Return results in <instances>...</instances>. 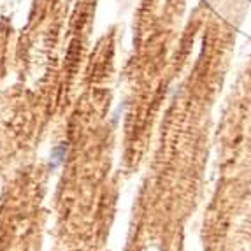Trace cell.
<instances>
[{
    "instance_id": "cell-1",
    "label": "cell",
    "mask_w": 251,
    "mask_h": 251,
    "mask_svg": "<svg viewBox=\"0 0 251 251\" xmlns=\"http://www.w3.org/2000/svg\"><path fill=\"white\" fill-rule=\"evenodd\" d=\"M63 155H65V146H58V148H54L53 150V160H54V163H53V167H56L60 162H62V158H63Z\"/></svg>"
}]
</instances>
